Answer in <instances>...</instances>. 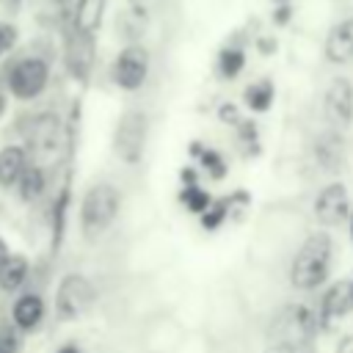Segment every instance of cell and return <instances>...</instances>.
Returning a JSON list of instances; mask_svg holds the SVG:
<instances>
[{"label": "cell", "mask_w": 353, "mask_h": 353, "mask_svg": "<svg viewBox=\"0 0 353 353\" xmlns=\"http://www.w3.org/2000/svg\"><path fill=\"white\" fill-rule=\"evenodd\" d=\"M6 110H8V99H6V94L0 91V119L6 116Z\"/></svg>", "instance_id": "27"}, {"label": "cell", "mask_w": 353, "mask_h": 353, "mask_svg": "<svg viewBox=\"0 0 353 353\" xmlns=\"http://www.w3.org/2000/svg\"><path fill=\"white\" fill-rule=\"evenodd\" d=\"M94 298H97L94 284L83 273H66L55 290V312L63 323H74L91 309Z\"/></svg>", "instance_id": "4"}, {"label": "cell", "mask_w": 353, "mask_h": 353, "mask_svg": "<svg viewBox=\"0 0 353 353\" xmlns=\"http://www.w3.org/2000/svg\"><path fill=\"white\" fill-rule=\"evenodd\" d=\"M243 66H245V55H243L240 50H223L221 58H218V69H221V74H223L226 80L237 77V74L243 72Z\"/></svg>", "instance_id": "18"}, {"label": "cell", "mask_w": 353, "mask_h": 353, "mask_svg": "<svg viewBox=\"0 0 353 353\" xmlns=\"http://www.w3.org/2000/svg\"><path fill=\"white\" fill-rule=\"evenodd\" d=\"M146 113L143 110H127L121 119H119V127H116V154L124 160V163H138L141 154H143V143H146Z\"/></svg>", "instance_id": "5"}, {"label": "cell", "mask_w": 353, "mask_h": 353, "mask_svg": "<svg viewBox=\"0 0 353 353\" xmlns=\"http://www.w3.org/2000/svg\"><path fill=\"white\" fill-rule=\"evenodd\" d=\"M14 41H17V25L0 22V58L14 47Z\"/></svg>", "instance_id": "21"}, {"label": "cell", "mask_w": 353, "mask_h": 353, "mask_svg": "<svg viewBox=\"0 0 353 353\" xmlns=\"http://www.w3.org/2000/svg\"><path fill=\"white\" fill-rule=\"evenodd\" d=\"M182 201L188 204V210L190 212H207V207H210V196L204 193V190H199V188H188L185 193H182Z\"/></svg>", "instance_id": "19"}, {"label": "cell", "mask_w": 353, "mask_h": 353, "mask_svg": "<svg viewBox=\"0 0 353 353\" xmlns=\"http://www.w3.org/2000/svg\"><path fill=\"white\" fill-rule=\"evenodd\" d=\"M146 74H149V52L141 44H127L113 63L116 85L124 91H138L146 83Z\"/></svg>", "instance_id": "6"}, {"label": "cell", "mask_w": 353, "mask_h": 353, "mask_svg": "<svg viewBox=\"0 0 353 353\" xmlns=\"http://www.w3.org/2000/svg\"><path fill=\"white\" fill-rule=\"evenodd\" d=\"M353 309V284L350 281H336L325 290L323 295V317L336 320Z\"/></svg>", "instance_id": "14"}, {"label": "cell", "mask_w": 353, "mask_h": 353, "mask_svg": "<svg viewBox=\"0 0 353 353\" xmlns=\"http://www.w3.org/2000/svg\"><path fill=\"white\" fill-rule=\"evenodd\" d=\"M210 210H212V212H210V215H201V221H204L207 229H215L218 221H223V207H210Z\"/></svg>", "instance_id": "22"}, {"label": "cell", "mask_w": 353, "mask_h": 353, "mask_svg": "<svg viewBox=\"0 0 353 353\" xmlns=\"http://www.w3.org/2000/svg\"><path fill=\"white\" fill-rule=\"evenodd\" d=\"M268 353H295V350H292V347H287V345H273Z\"/></svg>", "instance_id": "26"}, {"label": "cell", "mask_w": 353, "mask_h": 353, "mask_svg": "<svg viewBox=\"0 0 353 353\" xmlns=\"http://www.w3.org/2000/svg\"><path fill=\"white\" fill-rule=\"evenodd\" d=\"M47 85H50V63L39 55H25L14 61L6 72V88L19 102H30L41 97Z\"/></svg>", "instance_id": "3"}, {"label": "cell", "mask_w": 353, "mask_h": 353, "mask_svg": "<svg viewBox=\"0 0 353 353\" xmlns=\"http://www.w3.org/2000/svg\"><path fill=\"white\" fill-rule=\"evenodd\" d=\"M55 353H80V347H77L74 342H66V345H61Z\"/></svg>", "instance_id": "24"}, {"label": "cell", "mask_w": 353, "mask_h": 353, "mask_svg": "<svg viewBox=\"0 0 353 353\" xmlns=\"http://www.w3.org/2000/svg\"><path fill=\"white\" fill-rule=\"evenodd\" d=\"M325 58L331 63L353 61V19L336 22L325 36Z\"/></svg>", "instance_id": "10"}, {"label": "cell", "mask_w": 353, "mask_h": 353, "mask_svg": "<svg viewBox=\"0 0 353 353\" xmlns=\"http://www.w3.org/2000/svg\"><path fill=\"white\" fill-rule=\"evenodd\" d=\"M28 143L36 152H55L58 149V119L52 113L36 116L30 121V132H28Z\"/></svg>", "instance_id": "13"}, {"label": "cell", "mask_w": 353, "mask_h": 353, "mask_svg": "<svg viewBox=\"0 0 353 353\" xmlns=\"http://www.w3.org/2000/svg\"><path fill=\"white\" fill-rule=\"evenodd\" d=\"M350 212L347 204V190L342 182H331L320 190V196L314 199V218L323 226H339Z\"/></svg>", "instance_id": "7"}, {"label": "cell", "mask_w": 353, "mask_h": 353, "mask_svg": "<svg viewBox=\"0 0 353 353\" xmlns=\"http://www.w3.org/2000/svg\"><path fill=\"white\" fill-rule=\"evenodd\" d=\"M331 237L325 232H317V234H309L295 259H292V268H290V281L292 287L298 290H314L325 281L328 276V268H331Z\"/></svg>", "instance_id": "1"}, {"label": "cell", "mask_w": 353, "mask_h": 353, "mask_svg": "<svg viewBox=\"0 0 353 353\" xmlns=\"http://www.w3.org/2000/svg\"><path fill=\"white\" fill-rule=\"evenodd\" d=\"M28 165V149L19 143L0 146V190H11Z\"/></svg>", "instance_id": "11"}, {"label": "cell", "mask_w": 353, "mask_h": 353, "mask_svg": "<svg viewBox=\"0 0 353 353\" xmlns=\"http://www.w3.org/2000/svg\"><path fill=\"white\" fill-rule=\"evenodd\" d=\"M245 102H248L251 110H259V113L268 110L270 102H273V85H270L268 80H259V83L248 85V91H245Z\"/></svg>", "instance_id": "17"}, {"label": "cell", "mask_w": 353, "mask_h": 353, "mask_svg": "<svg viewBox=\"0 0 353 353\" xmlns=\"http://www.w3.org/2000/svg\"><path fill=\"white\" fill-rule=\"evenodd\" d=\"M30 276V259L19 251H11L6 256V262L0 265V292L6 295H14L22 290V284L28 281Z\"/></svg>", "instance_id": "12"}, {"label": "cell", "mask_w": 353, "mask_h": 353, "mask_svg": "<svg viewBox=\"0 0 353 353\" xmlns=\"http://www.w3.org/2000/svg\"><path fill=\"white\" fill-rule=\"evenodd\" d=\"M317 157H320L323 168H339V163H342V138L336 132H325L317 141Z\"/></svg>", "instance_id": "16"}, {"label": "cell", "mask_w": 353, "mask_h": 353, "mask_svg": "<svg viewBox=\"0 0 353 353\" xmlns=\"http://www.w3.org/2000/svg\"><path fill=\"white\" fill-rule=\"evenodd\" d=\"M154 3H160V0H130V6H132L135 11H141V14H143V11H149Z\"/></svg>", "instance_id": "23"}, {"label": "cell", "mask_w": 353, "mask_h": 353, "mask_svg": "<svg viewBox=\"0 0 353 353\" xmlns=\"http://www.w3.org/2000/svg\"><path fill=\"white\" fill-rule=\"evenodd\" d=\"M323 99H325L328 119H334L339 127H347L353 121V85H350V80H345V77L331 80Z\"/></svg>", "instance_id": "9"}, {"label": "cell", "mask_w": 353, "mask_h": 353, "mask_svg": "<svg viewBox=\"0 0 353 353\" xmlns=\"http://www.w3.org/2000/svg\"><path fill=\"white\" fill-rule=\"evenodd\" d=\"M14 188H17V193H19L22 201H28V204L36 201V199L44 193V188H47V174H44V168L36 165V163H28Z\"/></svg>", "instance_id": "15"}, {"label": "cell", "mask_w": 353, "mask_h": 353, "mask_svg": "<svg viewBox=\"0 0 353 353\" xmlns=\"http://www.w3.org/2000/svg\"><path fill=\"white\" fill-rule=\"evenodd\" d=\"M47 317V303L39 292H22L14 298L11 303V325L19 331V334H30L36 331Z\"/></svg>", "instance_id": "8"}, {"label": "cell", "mask_w": 353, "mask_h": 353, "mask_svg": "<svg viewBox=\"0 0 353 353\" xmlns=\"http://www.w3.org/2000/svg\"><path fill=\"white\" fill-rule=\"evenodd\" d=\"M119 207H121V196L113 185L108 182H99V185H91L80 201V226L85 234H102L119 215Z\"/></svg>", "instance_id": "2"}, {"label": "cell", "mask_w": 353, "mask_h": 353, "mask_svg": "<svg viewBox=\"0 0 353 353\" xmlns=\"http://www.w3.org/2000/svg\"><path fill=\"white\" fill-rule=\"evenodd\" d=\"M0 353H19V331L11 323L0 325Z\"/></svg>", "instance_id": "20"}, {"label": "cell", "mask_w": 353, "mask_h": 353, "mask_svg": "<svg viewBox=\"0 0 353 353\" xmlns=\"http://www.w3.org/2000/svg\"><path fill=\"white\" fill-rule=\"evenodd\" d=\"M8 254H11V248H8V243L0 237V265L6 262V256H8Z\"/></svg>", "instance_id": "25"}]
</instances>
